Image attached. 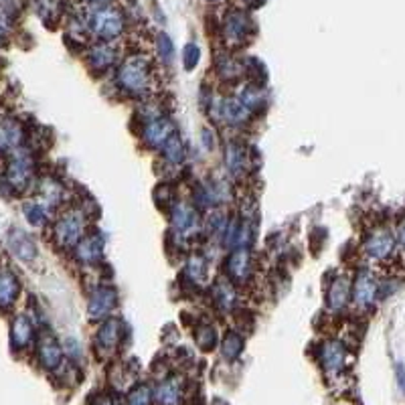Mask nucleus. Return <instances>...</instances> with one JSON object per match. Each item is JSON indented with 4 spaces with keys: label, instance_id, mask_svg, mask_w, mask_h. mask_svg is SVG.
<instances>
[{
    "label": "nucleus",
    "instance_id": "obj_1",
    "mask_svg": "<svg viewBox=\"0 0 405 405\" xmlns=\"http://www.w3.org/2000/svg\"><path fill=\"white\" fill-rule=\"evenodd\" d=\"M114 79L120 92H124L130 98H144V95H150L157 85V69L148 57L130 55L120 63Z\"/></svg>",
    "mask_w": 405,
    "mask_h": 405
},
{
    "label": "nucleus",
    "instance_id": "obj_2",
    "mask_svg": "<svg viewBox=\"0 0 405 405\" xmlns=\"http://www.w3.org/2000/svg\"><path fill=\"white\" fill-rule=\"evenodd\" d=\"M85 215L79 209L63 211L57 221L53 223V239L57 248L73 249L85 236Z\"/></svg>",
    "mask_w": 405,
    "mask_h": 405
},
{
    "label": "nucleus",
    "instance_id": "obj_3",
    "mask_svg": "<svg viewBox=\"0 0 405 405\" xmlns=\"http://www.w3.org/2000/svg\"><path fill=\"white\" fill-rule=\"evenodd\" d=\"M88 28L100 43H112L124 33V16L114 6H100L88 19Z\"/></svg>",
    "mask_w": 405,
    "mask_h": 405
},
{
    "label": "nucleus",
    "instance_id": "obj_4",
    "mask_svg": "<svg viewBox=\"0 0 405 405\" xmlns=\"http://www.w3.org/2000/svg\"><path fill=\"white\" fill-rule=\"evenodd\" d=\"M177 132L174 122L162 114H152L150 118H146L142 126V142L150 150H160L170 136Z\"/></svg>",
    "mask_w": 405,
    "mask_h": 405
},
{
    "label": "nucleus",
    "instance_id": "obj_5",
    "mask_svg": "<svg viewBox=\"0 0 405 405\" xmlns=\"http://www.w3.org/2000/svg\"><path fill=\"white\" fill-rule=\"evenodd\" d=\"M33 174H35L33 158L25 152H19V150L11 152L9 164H6V183H9V186H13L16 191H23L31 184Z\"/></svg>",
    "mask_w": 405,
    "mask_h": 405
},
{
    "label": "nucleus",
    "instance_id": "obj_6",
    "mask_svg": "<svg viewBox=\"0 0 405 405\" xmlns=\"http://www.w3.org/2000/svg\"><path fill=\"white\" fill-rule=\"evenodd\" d=\"M116 306H118V292L114 288H95L90 296V304H88L90 320H105Z\"/></svg>",
    "mask_w": 405,
    "mask_h": 405
},
{
    "label": "nucleus",
    "instance_id": "obj_7",
    "mask_svg": "<svg viewBox=\"0 0 405 405\" xmlns=\"http://www.w3.org/2000/svg\"><path fill=\"white\" fill-rule=\"evenodd\" d=\"M223 35H225V41L233 47L246 45V41L251 35V23H249L248 14L239 13V11L227 14L225 25H223Z\"/></svg>",
    "mask_w": 405,
    "mask_h": 405
},
{
    "label": "nucleus",
    "instance_id": "obj_8",
    "mask_svg": "<svg viewBox=\"0 0 405 405\" xmlns=\"http://www.w3.org/2000/svg\"><path fill=\"white\" fill-rule=\"evenodd\" d=\"M6 243H9L11 253H13L14 258H19L21 262H33L37 258V253H39L35 239L28 236V233H25L23 229H19V227H14V229L9 231Z\"/></svg>",
    "mask_w": 405,
    "mask_h": 405
},
{
    "label": "nucleus",
    "instance_id": "obj_9",
    "mask_svg": "<svg viewBox=\"0 0 405 405\" xmlns=\"http://www.w3.org/2000/svg\"><path fill=\"white\" fill-rule=\"evenodd\" d=\"M320 363L328 375H339L347 365V349L340 340H327L320 347Z\"/></svg>",
    "mask_w": 405,
    "mask_h": 405
},
{
    "label": "nucleus",
    "instance_id": "obj_10",
    "mask_svg": "<svg viewBox=\"0 0 405 405\" xmlns=\"http://www.w3.org/2000/svg\"><path fill=\"white\" fill-rule=\"evenodd\" d=\"M122 340V322L118 318H105V322L98 330L95 337V349L100 354H110L118 349Z\"/></svg>",
    "mask_w": 405,
    "mask_h": 405
},
{
    "label": "nucleus",
    "instance_id": "obj_11",
    "mask_svg": "<svg viewBox=\"0 0 405 405\" xmlns=\"http://www.w3.org/2000/svg\"><path fill=\"white\" fill-rule=\"evenodd\" d=\"M227 275L231 278L233 284H241L251 275V253L248 248H237L229 253L225 263Z\"/></svg>",
    "mask_w": 405,
    "mask_h": 405
},
{
    "label": "nucleus",
    "instance_id": "obj_12",
    "mask_svg": "<svg viewBox=\"0 0 405 405\" xmlns=\"http://www.w3.org/2000/svg\"><path fill=\"white\" fill-rule=\"evenodd\" d=\"M118 61V51L112 47V43H98L88 53V63L95 73H105Z\"/></svg>",
    "mask_w": 405,
    "mask_h": 405
},
{
    "label": "nucleus",
    "instance_id": "obj_13",
    "mask_svg": "<svg viewBox=\"0 0 405 405\" xmlns=\"http://www.w3.org/2000/svg\"><path fill=\"white\" fill-rule=\"evenodd\" d=\"M170 221H172V227L179 233H193L196 227H199V215H196L193 205L177 203L172 207V211H170Z\"/></svg>",
    "mask_w": 405,
    "mask_h": 405
},
{
    "label": "nucleus",
    "instance_id": "obj_14",
    "mask_svg": "<svg viewBox=\"0 0 405 405\" xmlns=\"http://www.w3.org/2000/svg\"><path fill=\"white\" fill-rule=\"evenodd\" d=\"M23 138H25V132H23L21 122L11 118L0 120V150H4V152L19 150L23 144Z\"/></svg>",
    "mask_w": 405,
    "mask_h": 405
},
{
    "label": "nucleus",
    "instance_id": "obj_15",
    "mask_svg": "<svg viewBox=\"0 0 405 405\" xmlns=\"http://www.w3.org/2000/svg\"><path fill=\"white\" fill-rule=\"evenodd\" d=\"M104 237L90 233V236L81 237L78 246H75V256H78L79 262L83 263H95L98 260H102L104 256Z\"/></svg>",
    "mask_w": 405,
    "mask_h": 405
},
{
    "label": "nucleus",
    "instance_id": "obj_16",
    "mask_svg": "<svg viewBox=\"0 0 405 405\" xmlns=\"http://www.w3.org/2000/svg\"><path fill=\"white\" fill-rule=\"evenodd\" d=\"M393 246H395V239H393L391 233L387 229H377L367 239L365 251L375 260H383L391 253Z\"/></svg>",
    "mask_w": 405,
    "mask_h": 405
},
{
    "label": "nucleus",
    "instance_id": "obj_17",
    "mask_svg": "<svg viewBox=\"0 0 405 405\" xmlns=\"http://www.w3.org/2000/svg\"><path fill=\"white\" fill-rule=\"evenodd\" d=\"M21 294V282L9 268H0V308H11Z\"/></svg>",
    "mask_w": 405,
    "mask_h": 405
},
{
    "label": "nucleus",
    "instance_id": "obj_18",
    "mask_svg": "<svg viewBox=\"0 0 405 405\" xmlns=\"http://www.w3.org/2000/svg\"><path fill=\"white\" fill-rule=\"evenodd\" d=\"M39 361L41 365L45 367V369H49V371H55V369L61 367V363H63V349H61V344L57 342V339H53V337L41 339Z\"/></svg>",
    "mask_w": 405,
    "mask_h": 405
},
{
    "label": "nucleus",
    "instance_id": "obj_19",
    "mask_svg": "<svg viewBox=\"0 0 405 405\" xmlns=\"http://www.w3.org/2000/svg\"><path fill=\"white\" fill-rule=\"evenodd\" d=\"M377 282H375V278L369 274V272H361L359 278L354 280V302L357 304H361V306H369V304H373L375 298H377Z\"/></svg>",
    "mask_w": 405,
    "mask_h": 405
},
{
    "label": "nucleus",
    "instance_id": "obj_20",
    "mask_svg": "<svg viewBox=\"0 0 405 405\" xmlns=\"http://www.w3.org/2000/svg\"><path fill=\"white\" fill-rule=\"evenodd\" d=\"M33 335H35V328H33L31 318L25 314L16 316L13 320V328H11V340H13L14 349L16 351L26 349L33 342Z\"/></svg>",
    "mask_w": 405,
    "mask_h": 405
},
{
    "label": "nucleus",
    "instance_id": "obj_21",
    "mask_svg": "<svg viewBox=\"0 0 405 405\" xmlns=\"http://www.w3.org/2000/svg\"><path fill=\"white\" fill-rule=\"evenodd\" d=\"M349 298H351V282H349V278H344V275L335 278V282L328 288V308L330 310H340V308L347 306Z\"/></svg>",
    "mask_w": 405,
    "mask_h": 405
},
{
    "label": "nucleus",
    "instance_id": "obj_22",
    "mask_svg": "<svg viewBox=\"0 0 405 405\" xmlns=\"http://www.w3.org/2000/svg\"><path fill=\"white\" fill-rule=\"evenodd\" d=\"M225 164L231 174H243L248 169V152L241 144L231 142L225 148Z\"/></svg>",
    "mask_w": 405,
    "mask_h": 405
},
{
    "label": "nucleus",
    "instance_id": "obj_23",
    "mask_svg": "<svg viewBox=\"0 0 405 405\" xmlns=\"http://www.w3.org/2000/svg\"><path fill=\"white\" fill-rule=\"evenodd\" d=\"M181 383L177 379H167L162 381L154 391V399L158 405H179L181 404Z\"/></svg>",
    "mask_w": 405,
    "mask_h": 405
},
{
    "label": "nucleus",
    "instance_id": "obj_24",
    "mask_svg": "<svg viewBox=\"0 0 405 405\" xmlns=\"http://www.w3.org/2000/svg\"><path fill=\"white\" fill-rule=\"evenodd\" d=\"M160 152H162V157L167 162L170 164H181L184 162V158H186V148H184V142L181 140V136L174 132L172 136H170L167 144L160 148Z\"/></svg>",
    "mask_w": 405,
    "mask_h": 405
},
{
    "label": "nucleus",
    "instance_id": "obj_25",
    "mask_svg": "<svg viewBox=\"0 0 405 405\" xmlns=\"http://www.w3.org/2000/svg\"><path fill=\"white\" fill-rule=\"evenodd\" d=\"M213 296H215V302H217V306H219L221 310L236 308L237 294L236 288H233V282H225V280H221V282L215 286V290H213Z\"/></svg>",
    "mask_w": 405,
    "mask_h": 405
},
{
    "label": "nucleus",
    "instance_id": "obj_26",
    "mask_svg": "<svg viewBox=\"0 0 405 405\" xmlns=\"http://www.w3.org/2000/svg\"><path fill=\"white\" fill-rule=\"evenodd\" d=\"M241 104L248 107L249 112H258V110H263L265 107V93L256 85V83H248L243 90H241V95H239Z\"/></svg>",
    "mask_w": 405,
    "mask_h": 405
},
{
    "label": "nucleus",
    "instance_id": "obj_27",
    "mask_svg": "<svg viewBox=\"0 0 405 405\" xmlns=\"http://www.w3.org/2000/svg\"><path fill=\"white\" fill-rule=\"evenodd\" d=\"M243 351V339L239 332H227L225 339L221 340V354L227 361H236L237 357Z\"/></svg>",
    "mask_w": 405,
    "mask_h": 405
},
{
    "label": "nucleus",
    "instance_id": "obj_28",
    "mask_svg": "<svg viewBox=\"0 0 405 405\" xmlns=\"http://www.w3.org/2000/svg\"><path fill=\"white\" fill-rule=\"evenodd\" d=\"M23 213H25L26 221L31 223V225H35V227L45 225L47 219H49L47 207L41 205V203H25V205H23Z\"/></svg>",
    "mask_w": 405,
    "mask_h": 405
},
{
    "label": "nucleus",
    "instance_id": "obj_29",
    "mask_svg": "<svg viewBox=\"0 0 405 405\" xmlns=\"http://www.w3.org/2000/svg\"><path fill=\"white\" fill-rule=\"evenodd\" d=\"M154 399V393L150 389V385H136L132 387L128 397H126V404L128 405H152Z\"/></svg>",
    "mask_w": 405,
    "mask_h": 405
},
{
    "label": "nucleus",
    "instance_id": "obj_30",
    "mask_svg": "<svg viewBox=\"0 0 405 405\" xmlns=\"http://www.w3.org/2000/svg\"><path fill=\"white\" fill-rule=\"evenodd\" d=\"M195 339H196V344H199L203 351H211V349H215V347H217V340H219V337H217V330H215V328L209 327V325H205V327H201L199 330H196Z\"/></svg>",
    "mask_w": 405,
    "mask_h": 405
},
{
    "label": "nucleus",
    "instance_id": "obj_31",
    "mask_svg": "<svg viewBox=\"0 0 405 405\" xmlns=\"http://www.w3.org/2000/svg\"><path fill=\"white\" fill-rule=\"evenodd\" d=\"M157 53L164 63H170V61H172V57H174V45H172V39H170L167 33H160L157 37Z\"/></svg>",
    "mask_w": 405,
    "mask_h": 405
},
{
    "label": "nucleus",
    "instance_id": "obj_32",
    "mask_svg": "<svg viewBox=\"0 0 405 405\" xmlns=\"http://www.w3.org/2000/svg\"><path fill=\"white\" fill-rule=\"evenodd\" d=\"M201 61V49L196 43H189L183 49V65L186 71H193Z\"/></svg>",
    "mask_w": 405,
    "mask_h": 405
},
{
    "label": "nucleus",
    "instance_id": "obj_33",
    "mask_svg": "<svg viewBox=\"0 0 405 405\" xmlns=\"http://www.w3.org/2000/svg\"><path fill=\"white\" fill-rule=\"evenodd\" d=\"M186 275L193 280V282H201L205 278V262L201 258H193L189 265H186Z\"/></svg>",
    "mask_w": 405,
    "mask_h": 405
},
{
    "label": "nucleus",
    "instance_id": "obj_34",
    "mask_svg": "<svg viewBox=\"0 0 405 405\" xmlns=\"http://www.w3.org/2000/svg\"><path fill=\"white\" fill-rule=\"evenodd\" d=\"M239 65H237V61L233 59H221L219 61V73H221L223 78H237L239 75Z\"/></svg>",
    "mask_w": 405,
    "mask_h": 405
},
{
    "label": "nucleus",
    "instance_id": "obj_35",
    "mask_svg": "<svg viewBox=\"0 0 405 405\" xmlns=\"http://www.w3.org/2000/svg\"><path fill=\"white\" fill-rule=\"evenodd\" d=\"M37 9H39L41 16L49 19L51 14L57 13V9H59V0H37Z\"/></svg>",
    "mask_w": 405,
    "mask_h": 405
},
{
    "label": "nucleus",
    "instance_id": "obj_36",
    "mask_svg": "<svg viewBox=\"0 0 405 405\" xmlns=\"http://www.w3.org/2000/svg\"><path fill=\"white\" fill-rule=\"evenodd\" d=\"M19 0H0V13L4 14V16H9V19H13L19 14Z\"/></svg>",
    "mask_w": 405,
    "mask_h": 405
},
{
    "label": "nucleus",
    "instance_id": "obj_37",
    "mask_svg": "<svg viewBox=\"0 0 405 405\" xmlns=\"http://www.w3.org/2000/svg\"><path fill=\"white\" fill-rule=\"evenodd\" d=\"M395 375H397V385H399V389L405 395V367L401 363L395 365Z\"/></svg>",
    "mask_w": 405,
    "mask_h": 405
},
{
    "label": "nucleus",
    "instance_id": "obj_38",
    "mask_svg": "<svg viewBox=\"0 0 405 405\" xmlns=\"http://www.w3.org/2000/svg\"><path fill=\"white\" fill-rule=\"evenodd\" d=\"M201 138H203V146L207 148V150H213L215 148V140H213V132L209 128H205V130L201 132Z\"/></svg>",
    "mask_w": 405,
    "mask_h": 405
},
{
    "label": "nucleus",
    "instance_id": "obj_39",
    "mask_svg": "<svg viewBox=\"0 0 405 405\" xmlns=\"http://www.w3.org/2000/svg\"><path fill=\"white\" fill-rule=\"evenodd\" d=\"M397 239H399V243L405 248V221H401L399 225V231H397Z\"/></svg>",
    "mask_w": 405,
    "mask_h": 405
},
{
    "label": "nucleus",
    "instance_id": "obj_40",
    "mask_svg": "<svg viewBox=\"0 0 405 405\" xmlns=\"http://www.w3.org/2000/svg\"><path fill=\"white\" fill-rule=\"evenodd\" d=\"M4 39H6V26H4L2 21H0V45L4 43Z\"/></svg>",
    "mask_w": 405,
    "mask_h": 405
},
{
    "label": "nucleus",
    "instance_id": "obj_41",
    "mask_svg": "<svg viewBox=\"0 0 405 405\" xmlns=\"http://www.w3.org/2000/svg\"><path fill=\"white\" fill-rule=\"evenodd\" d=\"M88 2H93V4H107L110 0H88Z\"/></svg>",
    "mask_w": 405,
    "mask_h": 405
},
{
    "label": "nucleus",
    "instance_id": "obj_42",
    "mask_svg": "<svg viewBox=\"0 0 405 405\" xmlns=\"http://www.w3.org/2000/svg\"><path fill=\"white\" fill-rule=\"evenodd\" d=\"M98 405H118V404H114V401H110V399H104L102 404H98Z\"/></svg>",
    "mask_w": 405,
    "mask_h": 405
},
{
    "label": "nucleus",
    "instance_id": "obj_43",
    "mask_svg": "<svg viewBox=\"0 0 405 405\" xmlns=\"http://www.w3.org/2000/svg\"><path fill=\"white\" fill-rule=\"evenodd\" d=\"M209 2H217V0H209Z\"/></svg>",
    "mask_w": 405,
    "mask_h": 405
}]
</instances>
